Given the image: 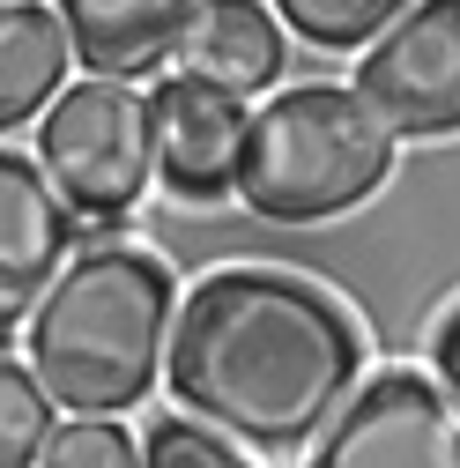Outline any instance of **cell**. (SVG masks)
I'll return each instance as SVG.
<instances>
[{
    "label": "cell",
    "instance_id": "obj_4",
    "mask_svg": "<svg viewBox=\"0 0 460 468\" xmlns=\"http://www.w3.org/2000/svg\"><path fill=\"white\" fill-rule=\"evenodd\" d=\"M37 171L60 194L68 216L82 223H120L141 186H149V97H134L127 82H75L52 97V112L37 120Z\"/></svg>",
    "mask_w": 460,
    "mask_h": 468
},
{
    "label": "cell",
    "instance_id": "obj_14",
    "mask_svg": "<svg viewBox=\"0 0 460 468\" xmlns=\"http://www.w3.org/2000/svg\"><path fill=\"white\" fill-rule=\"evenodd\" d=\"M37 468H141V439H127L111 417H75L45 439Z\"/></svg>",
    "mask_w": 460,
    "mask_h": 468
},
{
    "label": "cell",
    "instance_id": "obj_1",
    "mask_svg": "<svg viewBox=\"0 0 460 468\" xmlns=\"http://www.w3.org/2000/svg\"><path fill=\"white\" fill-rule=\"evenodd\" d=\"M171 394L230 446L290 461L357 394L364 335L319 282L282 268H215L171 320Z\"/></svg>",
    "mask_w": 460,
    "mask_h": 468
},
{
    "label": "cell",
    "instance_id": "obj_15",
    "mask_svg": "<svg viewBox=\"0 0 460 468\" xmlns=\"http://www.w3.org/2000/svg\"><path fill=\"white\" fill-rule=\"evenodd\" d=\"M141 468H246V461L230 439H215L193 417H156L141 431Z\"/></svg>",
    "mask_w": 460,
    "mask_h": 468
},
{
    "label": "cell",
    "instance_id": "obj_5",
    "mask_svg": "<svg viewBox=\"0 0 460 468\" xmlns=\"http://www.w3.org/2000/svg\"><path fill=\"white\" fill-rule=\"evenodd\" d=\"M350 90L393 142L460 134V0H416L357 60Z\"/></svg>",
    "mask_w": 460,
    "mask_h": 468
},
{
    "label": "cell",
    "instance_id": "obj_2",
    "mask_svg": "<svg viewBox=\"0 0 460 468\" xmlns=\"http://www.w3.org/2000/svg\"><path fill=\"white\" fill-rule=\"evenodd\" d=\"M179 290L171 268L141 246H89L82 261H68L52 275V290L37 298L23 349H30V379L45 387L52 409L75 417H120L134 409L171 349V313Z\"/></svg>",
    "mask_w": 460,
    "mask_h": 468
},
{
    "label": "cell",
    "instance_id": "obj_17",
    "mask_svg": "<svg viewBox=\"0 0 460 468\" xmlns=\"http://www.w3.org/2000/svg\"><path fill=\"white\" fill-rule=\"evenodd\" d=\"M0 8H8V0H0Z\"/></svg>",
    "mask_w": 460,
    "mask_h": 468
},
{
    "label": "cell",
    "instance_id": "obj_8",
    "mask_svg": "<svg viewBox=\"0 0 460 468\" xmlns=\"http://www.w3.org/2000/svg\"><path fill=\"white\" fill-rule=\"evenodd\" d=\"M68 246H75V216L45 186L37 156L0 149V335L37 313Z\"/></svg>",
    "mask_w": 460,
    "mask_h": 468
},
{
    "label": "cell",
    "instance_id": "obj_3",
    "mask_svg": "<svg viewBox=\"0 0 460 468\" xmlns=\"http://www.w3.org/2000/svg\"><path fill=\"white\" fill-rule=\"evenodd\" d=\"M393 134L341 82H298L246 120L238 194L267 223H327L386 186Z\"/></svg>",
    "mask_w": 460,
    "mask_h": 468
},
{
    "label": "cell",
    "instance_id": "obj_16",
    "mask_svg": "<svg viewBox=\"0 0 460 468\" xmlns=\"http://www.w3.org/2000/svg\"><path fill=\"white\" fill-rule=\"evenodd\" d=\"M431 365H438V387H445V401L460 409V305L438 320V335H431Z\"/></svg>",
    "mask_w": 460,
    "mask_h": 468
},
{
    "label": "cell",
    "instance_id": "obj_13",
    "mask_svg": "<svg viewBox=\"0 0 460 468\" xmlns=\"http://www.w3.org/2000/svg\"><path fill=\"white\" fill-rule=\"evenodd\" d=\"M52 439V401L30 379V365L0 357V468H37Z\"/></svg>",
    "mask_w": 460,
    "mask_h": 468
},
{
    "label": "cell",
    "instance_id": "obj_12",
    "mask_svg": "<svg viewBox=\"0 0 460 468\" xmlns=\"http://www.w3.org/2000/svg\"><path fill=\"white\" fill-rule=\"evenodd\" d=\"M409 8L416 0H267V16L319 52H357V45L371 52Z\"/></svg>",
    "mask_w": 460,
    "mask_h": 468
},
{
    "label": "cell",
    "instance_id": "obj_7",
    "mask_svg": "<svg viewBox=\"0 0 460 468\" xmlns=\"http://www.w3.org/2000/svg\"><path fill=\"white\" fill-rule=\"evenodd\" d=\"M246 120L238 97H215L201 82H156L149 90V156L179 201H223L238 194V156H246Z\"/></svg>",
    "mask_w": 460,
    "mask_h": 468
},
{
    "label": "cell",
    "instance_id": "obj_9",
    "mask_svg": "<svg viewBox=\"0 0 460 468\" xmlns=\"http://www.w3.org/2000/svg\"><path fill=\"white\" fill-rule=\"evenodd\" d=\"M193 8L201 0H52L89 82H134L163 60H179Z\"/></svg>",
    "mask_w": 460,
    "mask_h": 468
},
{
    "label": "cell",
    "instance_id": "obj_10",
    "mask_svg": "<svg viewBox=\"0 0 460 468\" xmlns=\"http://www.w3.org/2000/svg\"><path fill=\"white\" fill-rule=\"evenodd\" d=\"M282 75V23L260 0H201L179 37V82H201L215 97H253Z\"/></svg>",
    "mask_w": 460,
    "mask_h": 468
},
{
    "label": "cell",
    "instance_id": "obj_6",
    "mask_svg": "<svg viewBox=\"0 0 460 468\" xmlns=\"http://www.w3.org/2000/svg\"><path fill=\"white\" fill-rule=\"evenodd\" d=\"M312 468H460V409L423 372H379L319 431Z\"/></svg>",
    "mask_w": 460,
    "mask_h": 468
},
{
    "label": "cell",
    "instance_id": "obj_11",
    "mask_svg": "<svg viewBox=\"0 0 460 468\" xmlns=\"http://www.w3.org/2000/svg\"><path fill=\"white\" fill-rule=\"evenodd\" d=\"M68 60H75V45L45 0H8L0 8V134L23 120H45L52 97L68 90Z\"/></svg>",
    "mask_w": 460,
    "mask_h": 468
}]
</instances>
